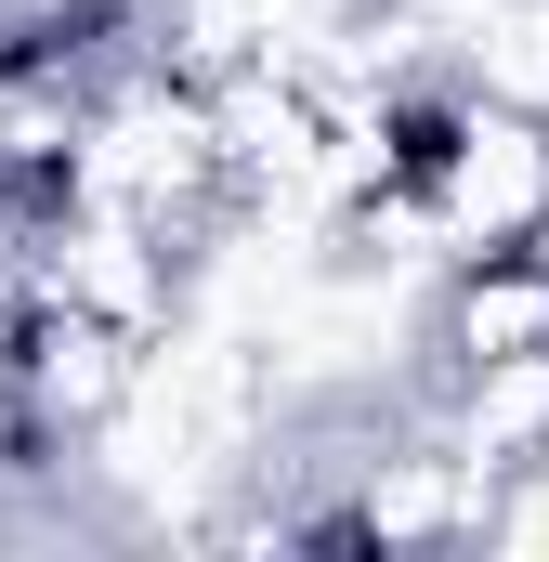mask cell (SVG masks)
Instances as JSON below:
<instances>
[{"instance_id": "obj_1", "label": "cell", "mask_w": 549, "mask_h": 562, "mask_svg": "<svg viewBox=\"0 0 549 562\" xmlns=\"http://www.w3.org/2000/svg\"><path fill=\"white\" fill-rule=\"evenodd\" d=\"M458 79H471L484 105H511V119L549 132V0H484L471 40H458Z\"/></svg>"}]
</instances>
